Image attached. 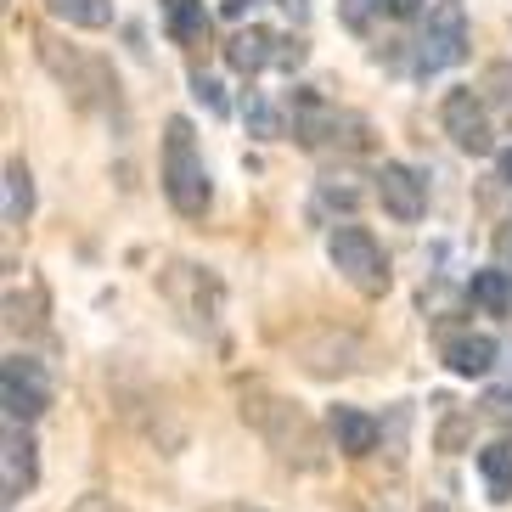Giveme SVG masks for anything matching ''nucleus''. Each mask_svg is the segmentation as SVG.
<instances>
[{
    "mask_svg": "<svg viewBox=\"0 0 512 512\" xmlns=\"http://www.w3.org/2000/svg\"><path fill=\"white\" fill-rule=\"evenodd\" d=\"M164 192L175 203V214H186V220H203V209L214 197L209 169L197 158L192 119H169V130H164Z\"/></svg>",
    "mask_w": 512,
    "mask_h": 512,
    "instance_id": "1",
    "label": "nucleus"
},
{
    "mask_svg": "<svg viewBox=\"0 0 512 512\" xmlns=\"http://www.w3.org/2000/svg\"><path fill=\"white\" fill-rule=\"evenodd\" d=\"M327 254H332V265H338V276H344L355 293H366V299H383L389 293V254L377 248V237L366 226H338L327 237Z\"/></svg>",
    "mask_w": 512,
    "mask_h": 512,
    "instance_id": "2",
    "label": "nucleus"
},
{
    "mask_svg": "<svg viewBox=\"0 0 512 512\" xmlns=\"http://www.w3.org/2000/svg\"><path fill=\"white\" fill-rule=\"evenodd\" d=\"M0 406H6V422H34L51 406V377L34 355H6L0 361Z\"/></svg>",
    "mask_w": 512,
    "mask_h": 512,
    "instance_id": "3",
    "label": "nucleus"
},
{
    "mask_svg": "<svg viewBox=\"0 0 512 512\" xmlns=\"http://www.w3.org/2000/svg\"><path fill=\"white\" fill-rule=\"evenodd\" d=\"M467 57V34H462V6L456 0H439L434 12H428V29L417 40V68L422 74H439V68H451V62Z\"/></svg>",
    "mask_w": 512,
    "mask_h": 512,
    "instance_id": "4",
    "label": "nucleus"
},
{
    "mask_svg": "<svg viewBox=\"0 0 512 512\" xmlns=\"http://www.w3.org/2000/svg\"><path fill=\"white\" fill-rule=\"evenodd\" d=\"M439 124H445V136L462 152H473V158H484V152L496 147V130H490V113H484L479 91H451L439 102Z\"/></svg>",
    "mask_w": 512,
    "mask_h": 512,
    "instance_id": "5",
    "label": "nucleus"
},
{
    "mask_svg": "<svg viewBox=\"0 0 512 512\" xmlns=\"http://www.w3.org/2000/svg\"><path fill=\"white\" fill-rule=\"evenodd\" d=\"M377 203L394 214V220H422L428 214V186H422V175L417 169H406V164H383L377 169Z\"/></svg>",
    "mask_w": 512,
    "mask_h": 512,
    "instance_id": "6",
    "label": "nucleus"
},
{
    "mask_svg": "<svg viewBox=\"0 0 512 512\" xmlns=\"http://www.w3.org/2000/svg\"><path fill=\"white\" fill-rule=\"evenodd\" d=\"M40 479V467H34V439L6 422V445H0V501H23Z\"/></svg>",
    "mask_w": 512,
    "mask_h": 512,
    "instance_id": "7",
    "label": "nucleus"
},
{
    "mask_svg": "<svg viewBox=\"0 0 512 512\" xmlns=\"http://www.w3.org/2000/svg\"><path fill=\"white\" fill-rule=\"evenodd\" d=\"M327 428H332V439H338V451L344 456H372L377 439H383V428H377L361 406H332Z\"/></svg>",
    "mask_w": 512,
    "mask_h": 512,
    "instance_id": "8",
    "label": "nucleus"
},
{
    "mask_svg": "<svg viewBox=\"0 0 512 512\" xmlns=\"http://www.w3.org/2000/svg\"><path fill=\"white\" fill-rule=\"evenodd\" d=\"M276 40L282 34L271 29H237L226 46V62L237 68V74H259V68H276Z\"/></svg>",
    "mask_w": 512,
    "mask_h": 512,
    "instance_id": "9",
    "label": "nucleus"
},
{
    "mask_svg": "<svg viewBox=\"0 0 512 512\" xmlns=\"http://www.w3.org/2000/svg\"><path fill=\"white\" fill-rule=\"evenodd\" d=\"M445 366H451L456 377H484L490 366H496V338H484V332L451 338V344H445Z\"/></svg>",
    "mask_w": 512,
    "mask_h": 512,
    "instance_id": "10",
    "label": "nucleus"
},
{
    "mask_svg": "<svg viewBox=\"0 0 512 512\" xmlns=\"http://www.w3.org/2000/svg\"><path fill=\"white\" fill-rule=\"evenodd\" d=\"M164 29L175 46H203V34H209L203 0H164Z\"/></svg>",
    "mask_w": 512,
    "mask_h": 512,
    "instance_id": "11",
    "label": "nucleus"
},
{
    "mask_svg": "<svg viewBox=\"0 0 512 512\" xmlns=\"http://www.w3.org/2000/svg\"><path fill=\"white\" fill-rule=\"evenodd\" d=\"M467 299L479 304L484 316H507V310H512V276L507 271H473Z\"/></svg>",
    "mask_w": 512,
    "mask_h": 512,
    "instance_id": "12",
    "label": "nucleus"
},
{
    "mask_svg": "<svg viewBox=\"0 0 512 512\" xmlns=\"http://www.w3.org/2000/svg\"><path fill=\"white\" fill-rule=\"evenodd\" d=\"M46 12L68 29H107L113 23V0H46Z\"/></svg>",
    "mask_w": 512,
    "mask_h": 512,
    "instance_id": "13",
    "label": "nucleus"
},
{
    "mask_svg": "<svg viewBox=\"0 0 512 512\" xmlns=\"http://www.w3.org/2000/svg\"><path fill=\"white\" fill-rule=\"evenodd\" d=\"M479 473H484V484H490V496H496V501L512 496V439L484 445V451H479Z\"/></svg>",
    "mask_w": 512,
    "mask_h": 512,
    "instance_id": "14",
    "label": "nucleus"
},
{
    "mask_svg": "<svg viewBox=\"0 0 512 512\" xmlns=\"http://www.w3.org/2000/svg\"><path fill=\"white\" fill-rule=\"evenodd\" d=\"M29 214H34V175H29L23 158H12V164H6V220L23 226Z\"/></svg>",
    "mask_w": 512,
    "mask_h": 512,
    "instance_id": "15",
    "label": "nucleus"
},
{
    "mask_svg": "<svg viewBox=\"0 0 512 512\" xmlns=\"http://www.w3.org/2000/svg\"><path fill=\"white\" fill-rule=\"evenodd\" d=\"M248 130H254V136H282V119H276L265 102H248Z\"/></svg>",
    "mask_w": 512,
    "mask_h": 512,
    "instance_id": "16",
    "label": "nucleus"
},
{
    "mask_svg": "<svg viewBox=\"0 0 512 512\" xmlns=\"http://www.w3.org/2000/svg\"><path fill=\"white\" fill-rule=\"evenodd\" d=\"M299 62H304V40H293V34H282V40H276V68H282V74H293Z\"/></svg>",
    "mask_w": 512,
    "mask_h": 512,
    "instance_id": "17",
    "label": "nucleus"
},
{
    "mask_svg": "<svg viewBox=\"0 0 512 512\" xmlns=\"http://www.w3.org/2000/svg\"><path fill=\"white\" fill-rule=\"evenodd\" d=\"M192 91H197V102H209V113H226V96H220V85H214V79L192 74Z\"/></svg>",
    "mask_w": 512,
    "mask_h": 512,
    "instance_id": "18",
    "label": "nucleus"
},
{
    "mask_svg": "<svg viewBox=\"0 0 512 512\" xmlns=\"http://www.w3.org/2000/svg\"><path fill=\"white\" fill-rule=\"evenodd\" d=\"M484 417H496V422H507V428H512V389L490 394V400H484Z\"/></svg>",
    "mask_w": 512,
    "mask_h": 512,
    "instance_id": "19",
    "label": "nucleus"
},
{
    "mask_svg": "<svg viewBox=\"0 0 512 512\" xmlns=\"http://www.w3.org/2000/svg\"><path fill=\"white\" fill-rule=\"evenodd\" d=\"M439 445H445V451H456V445H462V422H445V428H439Z\"/></svg>",
    "mask_w": 512,
    "mask_h": 512,
    "instance_id": "20",
    "label": "nucleus"
},
{
    "mask_svg": "<svg viewBox=\"0 0 512 512\" xmlns=\"http://www.w3.org/2000/svg\"><path fill=\"white\" fill-rule=\"evenodd\" d=\"M74 512H119V507H113L107 496H79V507H74Z\"/></svg>",
    "mask_w": 512,
    "mask_h": 512,
    "instance_id": "21",
    "label": "nucleus"
},
{
    "mask_svg": "<svg viewBox=\"0 0 512 512\" xmlns=\"http://www.w3.org/2000/svg\"><path fill=\"white\" fill-rule=\"evenodd\" d=\"M242 6H248V0H226V12H231V17H242Z\"/></svg>",
    "mask_w": 512,
    "mask_h": 512,
    "instance_id": "22",
    "label": "nucleus"
},
{
    "mask_svg": "<svg viewBox=\"0 0 512 512\" xmlns=\"http://www.w3.org/2000/svg\"><path fill=\"white\" fill-rule=\"evenodd\" d=\"M501 175H507V181H512V152H501Z\"/></svg>",
    "mask_w": 512,
    "mask_h": 512,
    "instance_id": "23",
    "label": "nucleus"
}]
</instances>
